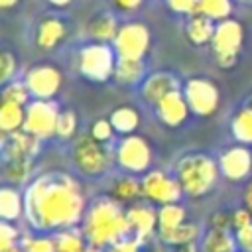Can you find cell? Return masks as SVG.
<instances>
[{"mask_svg": "<svg viewBox=\"0 0 252 252\" xmlns=\"http://www.w3.org/2000/svg\"><path fill=\"white\" fill-rule=\"evenodd\" d=\"M26 217L37 230L71 228L83 217V195L67 177L37 179L26 193Z\"/></svg>", "mask_w": 252, "mask_h": 252, "instance_id": "6da1fadb", "label": "cell"}, {"mask_svg": "<svg viewBox=\"0 0 252 252\" xmlns=\"http://www.w3.org/2000/svg\"><path fill=\"white\" fill-rule=\"evenodd\" d=\"M83 234L89 246L106 250L112 244L124 238H130V226H128L126 213H122V209L108 199L96 201L85 217Z\"/></svg>", "mask_w": 252, "mask_h": 252, "instance_id": "7a4b0ae2", "label": "cell"}, {"mask_svg": "<svg viewBox=\"0 0 252 252\" xmlns=\"http://www.w3.org/2000/svg\"><path fill=\"white\" fill-rule=\"evenodd\" d=\"M217 177L215 163L209 158L203 156H191L185 158L179 165V185L185 193L197 197L207 193Z\"/></svg>", "mask_w": 252, "mask_h": 252, "instance_id": "3957f363", "label": "cell"}, {"mask_svg": "<svg viewBox=\"0 0 252 252\" xmlns=\"http://www.w3.org/2000/svg\"><path fill=\"white\" fill-rule=\"evenodd\" d=\"M142 193L148 199H152L154 203L169 205V203H177V199L181 195V185H179V181L169 179L161 171H154V173H148L144 177Z\"/></svg>", "mask_w": 252, "mask_h": 252, "instance_id": "277c9868", "label": "cell"}, {"mask_svg": "<svg viewBox=\"0 0 252 252\" xmlns=\"http://www.w3.org/2000/svg\"><path fill=\"white\" fill-rule=\"evenodd\" d=\"M126 219L130 226V238L144 244L154 236L156 226H158V215L150 207L134 205L126 211Z\"/></svg>", "mask_w": 252, "mask_h": 252, "instance_id": "5b68a950", "label": "cell"}, {"mask_svg": "<svg viewBox=\"0 0 252 252\" xmlns=\"http://www.w3.org/2000/svg\"><path fill=\"white\" fill-rule=\"evenodd\" d=\"M75 159L85 173H100L106 167V154L96 138H81L75 146Z\"/></svg>", "mask_w": 252, "mask_h": 252, "instance_id": "8992f818", "label": "cell"}, {"mask_svg": "<svg viewBox=\"0 0 252 252\" xmlns=\"http://www.w3.org/2000/svg\"><path fill=\"white\" fill-rule=\"evenodd\" d=\"M238 43H240V26L234 22H224L215 35V47H217L219 59L224 65H228L234 59Z\"/></svg>", "mask_w": 252, "mask_h": 252, "instance_id": "52a82bcc", "label": "cell"}, {"mask_svg": "<svg viewBox=\"0 0 252 252\" xmlns=\"http://www.w3.org/2000/svg\"><path fill=\"white\" fill-rule=\"evenodd\" d=\"M120 163L132 171H142L150 161V152L140 138H130L120 148Z\"/></svg>", "mask_w": 252, "mask_h": 252, "instance_id": "ba28073f", "label": "cell"}, {"mask_svg": "<svg viewBox=\"0 0 252 252\" xmlns=\"http://www.w3.org/2000/svg\"><path fill=\"white\" fill-rule=\"evenodd\" d=\"M148 35L146 30L140 26H128L118 33V49L122 57H140L146 49Z\"/></svg>", "mask_w": 252, "mask_h": 252, "instance_id": "9c48e42d", "label": "cell"}, {"mask_svg": "<svg viewBox=\"0 0 252 252\" xmlns=\"http://www.w3.org/2000/svg\"><path fill=\"white\" fill-rule=\"evenodd\" d=\"M187 96H189V104L193 106V110L197 112H211L217 104V93L215 89L205 83V81H193L187 87Z\"/></svg>", "mask_w": 252, "mask_h": 252, "instance_id": "30bf717a", "label": "cell"}, {"mask_svg": "<svg viewBox=\"0 0 252 252\" xmlns=\"http://www.w3.org/2000/svg\"><path fill=\"white\" fill-rule=\"evenodd\" d=\"M250 154L242 148H234L222 156L220 169L228 179H242L250 171Z\"/></svg>", "mask_w": 252, "mask_h": 252, "instance_id": "8fae6325", "label": "cell"}, {"mask_svg": "<svg viewBox=\"0 0 252 252\" xmlns=\"http://www.w3.org/2000/svg\"><path fill=\"white\" fill-rule=\"evenodd\" d=\"M26 126L30 132H35V134H49L57 122H55V112L51 106L47 104H33L28 112V118H26Z\"/></svg>", "mask_w": 252, "mask_h": 252, "instance_id": "7c38bea8", "label": "cell"}, {"mask_svg": "<svg viewBox=\"0 0 252 252\" xmlns=\"http://www.w3.org/2000/svg\"><path fill=\"white\" fill-rule=\"evenodd\" d=\"M201 252H236V236L228 228H211L201 240Z\"/></svg>", "mask_w": 252, "mask_h": 252, "instance_id": "4fadbf2b", "label": "cell"}, {"mask_svg": "<svg viewBox=\"0 0 252 252\" xmlns=\"http://www.w3.org/2000/svg\"><path fill=\"white\" fill-rule=\"evenodd\" d=\"M83 69L91 77L102 79L110 71V53L104 47H91L83 53Z\"/></svg>", "mask_w": 252, "mask_h": 252, "instance_id": "5bb4252c", "label": "cell"}, {"mask_svg": "<svg viewBox=\"0 0 252 252\" xmlns=\"http://www.w3.org/2000/svg\"><path fill=\"white\" fill-rule=\"evenodd\" d=\"M53 242H55V252H85L89 248V242L83 230L79 232L73 226L57 230L53 236Z\"/></svg>", "mask_w": 252, "mask_h": 252, "instance_id": "9a60e30c", "label": "cell"}, {"mask_svg": "<svg viewBox=\"0 0 252 252\" xmlns=\"http://www.w3.org/2000/svg\"><path fill=\"white\" fill-rule=\"evenodd\" d=\"M30 89L37 94V96H49L55 93L57 85H59V77L53 69L47 67H39L35 71H32L30 75Z\"/></svg>", "mask_w": 252, "mask_h": 252, "instance_id": "2e32d148", "label": "cell"}, {"mask_svg": "<svg viewBox=\"0 0 252 252\" xmlns=\"http://www.w3.org/2000/svg\"><path fill=\"white\" fill-rule=\"evenodd\" d=\"M24 211H26V201H22L18 191L8 189V187L0 191V215L4 220H8V222L18 220Z\"/></svg>", "mask_w": 252, "mask_h": 252, "instance_id": "e0dca14e", "label": "cell"}, {"mask_svg": "<svg viewBox=\"0 0 252 252\" xmlns=\"http://www.w3.org/2000/svg\"><path fill=\"white\" fill-rule=\"evenodd\" d=\"M183 222H185V211L179 205L175 203L161 205V209L158 211V236L177 228Z\"/></svg>", "mask_w": 252, "mask_h": 252, "instance_id": "ac0fdd59", "label": "cell"}, {"mask_svg": "<svg viewBox=\"0 0 252 252\" xmlns=\"http://www.w3.org/2000/svg\"><path fill=\"white\" fill-rule=\"evenodd\" d=\"M199 238V226L193 224V222H183L179 224L177 228L165 232V234H159V240L165 242V244H173V246H185V244H193L195 240Z\"/></svg>", "mask_w": 252, "mask_h": 252, "instance_id": "d6986e66", "label": "cell"}, {"mask_svg": "<svg viewBox=\"0 0 252 252\" xmlns=\"http://www.w3.org/2000/svg\"><path fill=\"white\" fill-rule=\"evenodd\" d=\"M159 108H161V116L169 122V124H177L185 118V104L183 100L179 98V94L173 91L169 94H165L161 100H159Z\"/></svg>", "mask_w": 252, "mask_h": 252, "instance_id": "ffe728a7", "label": "cell"}, {"mask_svg": "<svg viewBox=\"0 0 252 252\" xmlns=\"http://www.w3.org/2000/svg\"><path fill=\"white\" fill-rule=\"evenodd\" d=\"M173 89H175V85L171 83V79H167V77H154L146 85V96L152 98V100H161L165 94L173 93Z\"/></svg>", "mask_w": 252, "mask_h": 252, "instance_id": "44dd1931", "label": "cell"}, {"mask_svg": "<svg viewBox=\"0 0 252 252\" xmlns=\"http://www.w3.org/2000/svg\"><path fill=\"white\" fill-rule=\"evenodd\" d=\"M22 122V110L18 102H10L4 100L2 110H0V124L4 130H14L18 124Z\"/></svg>", "mask_w": 252, "mask_h": 252, "instance_id": "7402d4cb", "label": "cell"}, {"mask_svg": "<svg viewBox=\"0 0 252 252\" xmlns=\"http://www.w3.org/2000/svg\"><path fill=\"white\" fill-rule=\"evenodd\" d=\"M140 193H142V185H140L136 179H130V177L120 179V181L114 185V195H116V199H120V201H132V199H136Z\"/></svg>", "mask_w": 252, "mask_h": 252, "instance_id": "603a6c76", "label": "cell"}, {"mask_svg": "<svg viewBox=\"0 0 252 252\" xmlns=\"http://www.w3.org/2000/svg\"><path fill=\"white\" fill-rule=\"evenodd\" d=\"M61 33H63L61 24L55 22V20H47V22H43V26L39 30V43L49 47V45H53L61 37Z\"/></svg>", "mask_w": 252, "mask_h": 252, "instance_id": "cb8c5ba5", "label": "cell"}, {"mask_svg": "<svg viewBox=\"0 0 252 252\" xmlns=\"http://www.w3.org/2000/svg\"><path fill=\"white\" fill-rule=\"evenodd\" d=\"M28 175V158H10L6 163V177L12 181H24Z\"/></svg>", "mask_w": 252, "mask_h": 252, "instance_id": "d4e9b609", "label": "cell"}, {"mask_svg": "<svg viewBox=\"0 0 252 252\" xmlns=\"http://www.w3.org/2000/svg\"><path fill=\"white\" fill-rule=\"evenodd\" d=\"M20 246L24 248V252H55V242L53 238H47V236L24 238Z\"/></svg>", "mask_w": 252, "mask_h": 252, "instance_id": "484cf974", "label": "cell"}, {"mask_svg": "<svg viewBox=\"0 0 252 252\" xmlns=\"http://www.w3.org/2000/svg\"><path fill=\"white\" fill-rule=\"evenodd\" d=\"M20 242H18V230L8 222L4 220L0 224V252H8L12 248H16Z\"/></svg>", "mask_w": 252, "mask_h": 252, "instance_id": "4316f807", "label": "cell"}, {"mask_svg": "<svg viewBox=\"0 0 252 252\" xmlns=\"http://www.w3.org/2000/svg\"><path fill=\"white\" fill-rule=\"evenodd\" d=\"M140 71L142 67H140L138 57H124L122 63L118 65V77L122 81H134L140 75Z\"/></svg>", "mask_w": 252, "mask_h": 252, "instance_id": "83f0119b", "label": "cell"}, {"mask_svg": "<svg viewBox=\"0 0 252 252\" xmlns=\"http://www.w3.org/2000/svg\"><path fill=\"white\" fill-rule=\"evenodd\" d=\"M201 12L211 18H222L228 14V2L226 0H201L199 4Z\"/></svg>", "mask_w": 252, "mask_h": 252, "instance_id": "f1b7e54d", "label": "cell"}, {"mask_svg": "<svg viewBox=\"0 0 252 252\" xmlns=\"http://www.w3.org/2000/svg\"><path fill=\"white\" fill-rule=\"evenodd\" d=\"M234 132L240 140H252V110L240 112L234 122Z\"/></svg>", "mask_w": 252, "mask_h": 252, "instance_id": "f546056e", "label": "cell"}, {"mask_svg": "<svg viewBox=\"0 0 252 252\" xmlns=\"http://www.w3.org/2000/svg\"><path fill=\"white\" fill-rule=\"evenodd\" d=\"M136 114L130 110V108H120L118 112H114L112 116V124L118 128V130H132L136 126Z\"/></svg>", "mask_w": 252, "mask_h": 252, "instance_id": "4dcf8cb0", "label": "cell"}, {"mask_svg": "<svg viewBox=\"0 0 252 252\" xmlns=\"http://www.w3.org/2000/svg\"><path fill=\"white\" fill-rule=\"evenodd\" d=\"M211 33V26L205 18H195L191 22V28H189V35L195 39V41H205Z\"/></svg>", "mask_w": 252, "mask_h": 252, "instance_id": "1f68e13d", "label": "cell"}, {"mask_svg": "<svg viewBox=\"0 0 252 252\" xmlns=\"http://www.w3.org/2000/svg\"><path fill=\"white\" fill-rule=\"evenodd\" d=\"M230 219H232V228H234V232L246 228L248 224H252V213H250L248 209H238V211H234Z\"/></svg>", "mask_w": 252, "mask_h": 252, "instance_id": "d6a6232c", "label": "cell"}, {"mask_svg": "<svg viewBox=\"0 0 252 252\" xmlns=\"http://www.w3.org/2000/svg\"><path fill=\"white\" fill-rule=\"evenodd\" d=\"M234 236H236V246L242 252H252V224H248L242 230H236Z\"/></svg>", "mask_w": 252, "mask_h": 252, "instance_id": "836d02e7", "label": "cell"}, {"mask_svg": "<svg viewBox=\"0 0 252 252\" xmlns=\"http://www.w3.org/2000/svg\"><path fill=\"white\" fill-rule=\"evenodd\" d=\"M140 246H142V244H140L138 240H134V238H124V240L112 244L110 248H106L104 252H142Z\"/></svg>", "mask_w": 252, "mask_h": 252, "instance_id": "e575fe53", "label": "cell"}, {"mask_svg": "<svg viewBox=\"0 0 252 252\" xmlns=\"http://www.w3.org/2000/svg\"><path fill=\"white\" fill-rule=\"evenodd\" d=\"M91 30H93V33L98 35V37H110L112 32H114V24H112V20H108V18H100V20H96V22L93 24Z\"/></svg>", "mask_w": 252, "mask_h": 252, "instance_id": "d590c367", "label": "cell"}, {"mask_svg": "<svg viewBox=\"0 0 252 252\" xmlns=\"http://www.w3.org/2000/svg\"><path fill=\"white\" fill-rule=\"evenodd\" d=\"M24 98H26V93H24V89L20 85H14L4 93V100H10V102H18L20 104Z\"/></svg>", "mask_w": 252, "mask_h": 252, "instance_id": "8d00e7d4", "label": "cell"}, {"mask_svg": "<svg viewBox=\"0 0 252 252\" xmlns=\"http://www.w3.org/2000/svg\"><path fill=\"white\" fill-rule=\"evenodd\" d=\"M57 130L67 136V134L73 130V114H69V112L63 114V116L59 118V122H57Z\"/></svg>", "mask_w": 252, "mask_h": 252, "instance_id": "74e56055", "label": "cell"}, {"mask_svg": "<svg viewBox=\"0 0 252 252\" xmlns=\"http://www.w3.org/2000/svg\"><path fill=\"white\" fill-rule=\"evenodd\" d=\"M228 226H232V219H230L228 215L217 213V215L213 217V228H228Z\"/></svg>", "mask_w": 252, "mask_h": 252, "instance_id": "f35d334b", "label": "cell"}, {"mask_svg": "<svg viewBox=\"0 0 252 252\" xmlns=\"http://www.w3.org/2000/svg\"><path fill=\"white\" fill-rule=\"evenodd\" d=\"M110 136V126L106 124V122H98L96 126H94V130H93V138H96V140H106Z\"/></svg>", "mask_w": 252, "mask_h": 252, "instance_id": "ab89813d", "label": "cell"}, {"mask_svg": "<svg viewBox=\"0 0 252 252\" xmlns=\"http://www.w3.org/2000/svg\"><path fill=\"white\" fill-rule=\"evenodd\" d=\"M171 6L175 10H191L195 6V0H171Z\"/></svg>", "mask_w": 252, "mask_h": 252, "instance_id": "60d3db41", "label": "cell"}, {"mask_svg": "<svg viewBox=\"0 0 252 252\" xmlns=\"http://www.w3.org/2000/svg\"><path fill=\"white\" fill-rule=\"evenodd\" d=\"M10 67H12V59H10V55H2V77H8V73H10Z\"/></svg>", "mask_w": 252, "mask_h": 252, "instance_id": "b9f144b4", "label": "cell"}, {"mask_svg": "<svg viewBox=\"0 0 252 252\" xmlns=\"http://www.w3.org/2000/svg\"><path fill=\"white\" fill-rule=\"evenodd\" d=\"M244 203H246V209L252 213V183L246 187V193H244Z\"/></svg>", "mask_w": 252, "mask_h": 252, "instance_id": "7bdbcfd3", "label": "cell"}, {"mask_svg": "<svg viewBox=\"0 0 252 252\" xmlns=\"http://www.w3.org/2000/svg\"><path fill=\"white\" fill-rule=\"evenodd\" d=\"M179 252H201V248L193 242V244H185V246H179Z\"/></svg>", "mask_w": 252, "mask_h": 252, "instance_id": "ee69618b", "label": "cell"}, {"mask_svg": "<svg viewBox=\"0 0 252 252\" xmlns=\"http://www.w3.org/2000/svg\"><path fill=\"white\" fill-rule=\"evenodd\" d=\"M120 6H124V8H132V6H136L140 0H116Z\"/></svg>", "mask_w": 252, "mask_h": 252, "instance_id": "f6af8a7d", "label": "cell"}, {"mask_svg": "<svg viewBox=\"0 0 252 252\" xmlns=\"http://www.w3.org/2000/svg\"><path fill=\"white\" fill-rule=\"evenodd\" d=\"M16 0H2V6H10V4H14Z\"/></svg>", "mask_w": 252, "mask_h": 252, "instance_id": "bcb514c9", "label": "cell"}, {"mask_svg": "<svg viewBox=\"0 0 252 252\" xmlns=\"http://www.w3.org/2000/svg\"><path fill=\"white\" fill-rule=\"evenodd\" d=\"M51 2H55V4H65L67 0H51Z\"/></svg>", "mask_w": 252, "mask_h": 252, "instance_id": "7dc6e473", "label": "cell"}, {"mask_svg": "<svg viewBox=\"0 0 252 252\" xmlns=\"http://www.w3.org/2000/svg\"><path fill=\"white\" fill-rule=\"evenodd\" d=\"M154 252H163V250H161V248H156V250H154Z\"/></svg>", "mask_w": 252, "mask_h": 252, "instance_id": "c3c4849f", "label": "cell"}]
</instances>
